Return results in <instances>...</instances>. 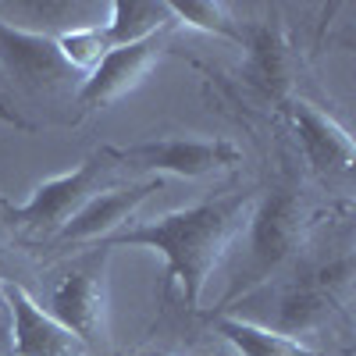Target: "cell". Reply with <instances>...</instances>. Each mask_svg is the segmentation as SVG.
<instances>
[{"label":"cell","mask_w":356,"mask_h":356,"mask_svg":"<svg viewBox=\"0 0 356 356\" xmlns=\"http://www.w3.org/2000/svg\"><path fill=\"white\" fill-rule=\"evenodd\" d=\"M218 332L243 356H321V353L307 349L300 339H289L282 332H271V328H264V324H253V321H243V317H221Z\"/></svg>","instance_id":"13"},{"label":"cell","mask_w":356,"mask_h":356,"mask_svg":"<svg viewBox=\"0 0 356 356\" xmlns=\"http://www.w3.org/2000/svg\"><path fill=\"white\" fill-rule=\"evenodd\" d=\"M154 356H171V353H154Z\"/></svg>","instance_id":"19"},{"label":"cell","mask_w":356,"mask_h":356,"mask_svg":"<svg viewBox=\"0 0 356 356\" xmlns=\"http://www.w3.org/2000/svg\"><path fill=\"white\" fill-rule=\"evenodd\" d=\"M246 232H250V246H246V260L239 264V275H235L232 296L250 292L253 285L267 282L296 253V246L303 239L300 196L289 189L267 193L264 200H257Z\"/></svg>","instance_id":"2"},{"label":"cell","mask_w":356,"mask_h":356,"mask_svg":"<svg viewBox=\"0 0 356 356\" xmlns=\"http://www.w3.org/2000/svg\"><path fill=\"white\" fill-rule=\"evenodd\" d=\"M104 257L82 260L65 275V282L54 289L50 317H57L79 342H100L104 339Z\"/></svg>","instance_id":"5"},{"label":"cell","mask_w":356,"mask_h":356,"mask_svg":"<svg viewBox=\"0 0 356 356\" xmlns=\"http://www.w3.org/2000/svg\"><path fill=\"white\" fill-rule=\"evenodd\" d=\"M175 22H189L193 29L203 33H218V36H232L239 40V33L232 29V18L225 11V4H207V0H189V4H168Z\"/></svg>","instance_id":"16"},{"label":"cell","mask_w":356,"mask_h":356,"mask_svg":"<svg viewBox=\"0 0 356 356\" xmlns=\"http://www.w3.org/2000/svg\"><path fill=\"white\" fill-rule=\"evenodd\" d=\"M250 68L271 93H282L285 89V43L271 25H260L253 33V40H250Z\"/></svg>","instance_id":"15"},{"label":"cell","mask_w":356,"mask_h":356,"mask_svg":"<svg viewBox=\"0 0 356 356\" xmlns=\"http://www.w3.org/2000/svg\"><path fill=\"white\" fill-rule=\"evenodd\" d=\"M132 161L146 171H168L182 178H200L207 171L232 168L243 161V150L228 139H157V143H139L125 154H111Z\"/></svg>","instance_id":"4"},{"label":"cell","mask_w":356,"mask_h":356,"mask_svg":"<svg viewBox=\"0 0 356 356\" xmlns=\"http://www.w3.org/2000/svg\"><path fill=\"white\" fill-rule=\"evenodd\" d=\"M168 25H175V15L164 0H114L111 22L104 29L111 47H132L164 33Z\"/></svg>","instance_id":"12"},{"label":"cell","mask_w":356,"mask_h":356,"mask_svg":"<svg viewBox=\"0 0 356 356\" xmlns=\"http://www.w3.org/2000/svg\"><path fill=\"white\" fill-rule=\"evenodd\" d=\"M161 36L164 33L143 40V43H132V47H114L104 61L86 75V82L79 89V100L86 107L111 104L122 93H129L132 86H139V79L150 72L157 65V57H161Z\"/></svg>","instance_id":"7"},{"label":"cell","mask_w":356,"mask_h":356,"mask_svg":"<svg viewBox=\"0 0 356 356\" xmlns=\"http://www.w3.org/2000/svg\"><path fill=\"white\" fill-rule=\"evenodd\" d=\"M8 300L15 314V349L11 356H75L79 339L50 310H43L22 285H8Z\"/></svg>","instance_id":"8"},{"label":"cell","mask_w":356,"mask_h":356,"mask_svg":"<svg viewBox=\"0 0 356 356\" xmlns=\"http://www.w3.org/2000/svg\"><path fill=\"white\" fill-rule=\"evenodd\" d=\"M11 349H15V314H11L8 289L0 285V356H11Z\"/></svg>","instance_id":"17"},{"label":"cell","mask_w":356,"mask_h":356,"mask_svg":"<svg viewBox=\"0 0 356 356\" xmlns=\"http://www.w3.org/2000/svg\"><path fill=\"white\" fill-rule=\"evenodd\" d=\"M292 125L300 132V143H303L310 164L321 175H346L353 168V139L335 118L317 111L314 104H296Z\"/></svg>","instance_id":"10"},{"label":"cell","mask_w":356,"mask_h":356,"mask_svg":"<svg viewBox=\"0 0 356 356\" xmlns=\"http://www.w3.org/2000/svg\"><path fill=\"white\" fill-rule=\"evenodd\" d=\"M157 189V182H136V186H118V189H100L93 200H89L79 214H72L61 232H57V239L61 243H82V239H107V235L125 225L136 207L146 200Z\"/></svg>","instance_id":"9"},{"label":"cell","mask_w":356,"mask_h":356,"mask_svg":"<svg viewBox=\"0 0 356 356\" xmlns=\"http://www.w3.org/2000/svg\"><path fill=\"white\" fill-rule=\"evenodd\" d=\"M104 171H107V154L79 164L68 175L50 178V182H43L33 193V200H29L25 207L11 211V221L22 225V228H29V232H61V225L72 214H79L82 207L100 193Z\"/></svg>","instance_id":"3"},{"label":"cell","mask_w":356,"mask_h":356,"mask_svg":"<svg viewBox=\"0 0 356 356\" xmlns=\"http://www.w3.org/2000/svg\"><path fill=\"white\" fill-rule=\"evenodd\" d=\"M257 207L253 193H228L218 200H207L186 211H171L164 218H154L146 225L111 232L104 246H150L168 257L171 278L182 285V296L189 307H200V296L211 282L214 267L221 264L225 250L235 235H243L250 225V214Z\"/></svg>","instance_id":"1"},{"label":"cell","mask_w":356,"mask_h":356,"mask_svg":"<svg viewBox=\"0 0 356 356\" xmlns=\"http://www.w3.org/2000/svg\"><path fill=\"white\" fill-rule=\"evenodd\" d=\"M332 310H335V296L328 289H321L317 282L292 285L289 292L278 296V303H275L271 332H282V335L296 339L300 332L321 328V324L332 317Z\"/></svg>","instance_id":"11"},{"label":"cell","mask_w":356,"mask_h":356,"mask_svg":"<svg viewBox=\"0 0 356 356\" xmlns=\"http://www.w3.org/2000/svg\"><path fill=\"white\" fill-rule=\"evenodd\" d=\"M57 50H61L65 65L72 72H93L104 57L114 50L107 40V29L104 25H82V29H65V33L54 36Z\"/></svg>","instance_id":"14"},{"label":"cell","mask_w":356,"mask_h":356,"mask_svg":"<svg viewBox=\"0 0 356 356\" xmlns=\"http://www.w3.org/2000/svg\"><path fill=\"white\" fill-rule=\"evenodd\" d=\"M0 65H4L22 86H33V89H54V86H61L65 79L75 75L65 65L54 36L29 33V29H18L4 18H0Z\"/></svg>","instance_id":"6"},{"label":"cell","mask_w":356,"mask_h":356,"mask_svg":"<svg viewBox=\"0 0 356 356\" xmlns=\"http://www.w3.org/2000/svg\"><path fill=\"white\" fill-rule=\"evenodd\" d=\"M8 271H11V264H8V253H4V246H0V282L8 278Z\"/></svg>","instance_id":"18"}]
</instances>
